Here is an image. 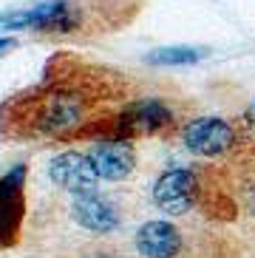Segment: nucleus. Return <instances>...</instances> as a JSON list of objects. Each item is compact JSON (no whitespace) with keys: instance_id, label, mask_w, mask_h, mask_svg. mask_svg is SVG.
I'll return each mask as SVG.
<instances>
[{"instance_id":"obj_1","label":"nucleus","mask_w":255,"mask_h":258,"mask_svg":"<svg viewBox=\"0 0 255 258\" xmlns=\"http://www.w3.org/2000/svg\"><path fill=\"white\" fill-rule=\"evenodd\" d=\"M15 108H23L20 125L29 134L68 137L85 125L88 99L83 91H74V88H48V91L31 94L23 102H15Z\"/></svg>"},{"instance_id":"obj_2","label":"nucleus","mask_w":255,"mask_h":258,"mask_svg":"<svg viewBox=\"0 0 255 258\" xmlns=\"http://www.w3.org/2000/svg\"><path fill=\"white\" fill-rule=\"evenodd\" d=\"M173 125V111L156 97H148V99H136L131 105H125L119 114L108 122L105 128H85L80 134H97L99 142L102 139H131V137H153L159 131H165Z\"/></svg>"},{"instance_id":"obj_3","label":"nucleus","mask_w":255,"mask_h":258,"mask_svg":"<svg viewBox=\"0 0 255 258\" xmlns=\"http://www.w3.org/2000/svg\"><path fill=\"white\" fill-rule=\"evenodd\" d=\"M80 26V12L71 6L68 0H51V3H40L31 9H17L0 15V31H74Z\"/></svg>"},{"instance_id":"obj_4","label":"nucleus","mask_w":255,"mask_h":258,"mask_svg":"<svg viewBox=\"0 0 255 258\" xmlns=\"http://www.w3.org/2000/svg\"><path fill=\"white\" fill-rule=\"evenodd\" d=\"M181 139L190 153L204 156V159H216L235 148V128L221 116H199L184 125Z\"/></svg>"},{"instance_id":"obj_5","label":"nucleus","mask_w":255,"mask_h":258,"mask_svg":"<svg viewBox=\"0 0 255 258\" xmlns=\"http://www.w3.org/2000/svg\"><path fill=\"white\" fill-rule=\"evenodd\" d=\"M26 216V165H15L0 176V247H12Z\"/></svg>"},{"instance_id":"obj_6","label":"nucleus","mask_w":255,"mask_h":258,"mask_svg":"<svg viewBox=\"0 0 255 258\" xmlns=\"http://www.w3.org/2000/svg\"><path fill=\"white\" fill-rule=\"evenodd\" d=\"M199 199V176L187 167L165 170L153 182V205L167 216H184Z\"/></svg>"},{"instance_id":"obj_7","label":"nucleus","mask_w":255,"mask_h":258,"mask_svg":"<svg viewBox=\"0 0 255 258\" xmlns=\"http://www.w3.org/2000/svg\"><path fill=\"white\" fill-rule=\"evenodd\" d=\"M48 176L57 187L68 190L71 196H94L99 184V176L91 165L88 153L80 151H66L48 162Z\"/></svg>"},{"instance_id":"obj_8","label":"nucleus","mask_w":255,"mask_h":258,"mask_svg":"<svg viewBox=\"0 0 255 258\" xmlns=\"http://www.w3.org/2000/svg\"><path fill=\"white\" fill-rule=\"evenodd\" d=\"M88 159L94 165L99 179L105 182H122L134 173L136 167V151L125 139H102L88 151Z\"/></svg>"},{"instance_id":"obj_9","label":"nucleus","mask_w":255,"mask_h":258,"mask_svg":"<svg viewBox=\"0 0 255 258\" xmlns=\"http://www.w3.org/2000/svg\"><path fill=\"white\" fill-rule=\"evenodd\" d=\"M181 247H184V238H181L179 227L165 219L145 221L136 230V250L142 258H176Z\"/></svg>"},{"instance_id":"obj_10","label":"nucleus","mask_w":255,"mask_h":258,"mask_svg":"<svg viewBox=\"0 0 255 258\" xmlns=\"http://www.w3.org/2000/svg\"><path fill=\"white\" fill-rule=\"evenodd\" d=\"M71 216L80 227H85L88 233H113L119 227V210L111 199L99 196H77L74 205H71Z\"/></svg>"},{"instance_id":"obj_11","label":"nucleus","mask_w":255,"mask_h":258,"mask_svg":"<svg viewBox=\"0 0 255 258\" xmlns=\"http://www.w3.org/2000/svg\"><path fill=\"white\" fill-rule=\"evenodd\" d=\"M204 57V48H196V46H165V48H156L150 51L145 60L150 66H193Z\"/></svg>"},{"instance_id":"obj_12","label":"nucleus","mask_w":255,"mask_h":258,"mask_svg":"<svg viewBox=\"0 0 255 258\" xmlns=\"http://www.w3.org/2000/svg\"><path fill=\"white\" fill-rule=\"evenodd\" d=\"M12 48H17V40L15 37H0V57H3V54H9Z\"/></svg>"},{"instance_id":"obj_13","label":"nucleus","mask_w":255,"mask_h":258,"mask_svg":"<svg viewBox=\"0 0 255 258\" xmlns=\"http://www.w3.org/2000/svg\"><path fill=\"white\" fill-rule=\"evenodd\" d=\"M252 128H255V105H252Z\"/></svg>"}]
</instances>
